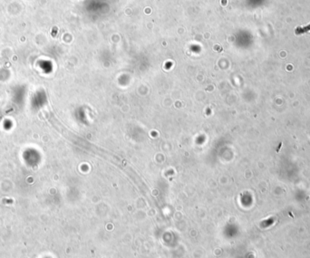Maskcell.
Returning <instances> with one entry per match:
<instances>
[]
</instances>
